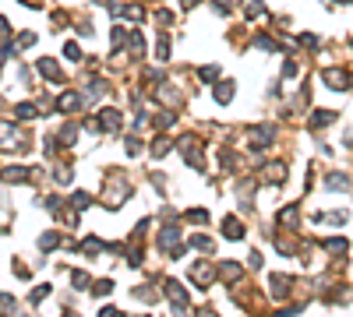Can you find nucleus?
<instances>
[{
	"label": "nucleus",
	"mask_w": 353,
	"mask_h": 317,
	"mask_svg": "<svg viewBox=\"0 0 353 317\" xmlns=\"http://www.w3.org/2000/svg\"><path fill=\"white\" fill-rule=\"evenodd\" d=\"M71 279H75V285H78V289H85V285H88V275H81V271H75Z\"/></svg>",
	"instance_id": "nucleus-23"
},
{
	"label": "nucleus",
	"mask_w": 353,
	"mask_h": 317,
	"mask_svg": "<svg viewBox=\"0 0 353 317\" xmlns=\"http://www.w3.org/2000/svg\"><path fill=\"white\" fill-rule=\"evenodd\" d=\"M99 116L102 120L96 124V131H117V127H120V113H117V110H102Z\"/></svg>",
	"instance_id": "nucleus-2"
},
{
	"label": "nucleus",
	"mask_w": 353,
	"mask_h": 317,
	"mask_svg": "<svg viewBox=\"0 0 353 317\" xmlns=\"http://www.w3.org/2000/svg\"><path fill=\"white\" fill-rule=\"evenodd\" d=\"M53 243H60V236H57V233H46V236L39 240V247H42V250H50Z\"/></svg>",
	"instance_id": "nucleus-13"
},
{
	"label": "nucleus",
	"mask_w": 353,
	"mask_h": 317,
	"mask_svg": "<svg viewBox=\"0 0 353 317\" xmlns=\"http://www.w3.org/2000/svg\"><path fill=\"white\" fill-rule=\"evenodd\" d=\"M325 250H332V254H343V250H346V243H343V240H325Z\"/></svg>",
	"instance_id": "nucleus-15"
},
{
	"label": "nucleus",
	"mask_w": 353,
	"mask_h": 317,
	"mask_svg": "<svg viewBox=\"0 0 353 317\" xmlns=\"http://www.w3.org/2000/svg\"><path fill=\"white\" fill-rule=\"evenodd\" d=\"M187 219H191V222H205V219H209V215H205V211H201V208H191V211H187Z\"/></svg>",
	"instance_id": "nucleus-18"
},
{
	"label": "nucleus",
	"mask_w": 353,
	"mask_h": 317,
	"mask_svg": "<svg viewBox=\"0 0 353 317\" xmlns=\"http://www.w3.org/2000/svg\"><path fill=\"white\" fill-rule=\"evenodd\" d=\"M184 4H187V7H195V4H198V0H184Z\"/></svg>",
	"instance_id": "nucleus-26"
},
{
	"label": "nucleus",
	"mask_w": 353,
	"mask_h": 317,
	"mask_svg": "<svg viewBox=\"0 0 353 317\" xmlns=\"http://www.w3.org/2000/svg\"><path fill=\"white\" fill-rule=\"evenodd\" d=\"M191 279H195V282H212V268L209 264H195V268H191Z\"/></svg>",
	"instance_id": "nucleus-8"
},
{
	"label": "nucleus",
	"mask_w": 353,
	"mask_h": 317,
	"mask_svg": "<svg viewBox=\"0 0 353 317\" xmlns=\"http://www.w3.org/2000/svg\"><path fill=\"white\" fill-rule=\"evenodd\" d=\"M247 14H251V18H261V14H265V7H261V4H258V0H255V4H251V7H247Z\"/></svg>",
	"instance_id": "nucleus-22"
},
{
	"label": "nucleus",
	"mask_w": 353,
	"mask_h": 317,
	"mask_svg": "<svg viewBox=\"0 0 353 317\" xmlns=\"http://www.w3.org/2000/svg\"><path fill=\"white\" fill-rule=\"evenodd\" d=\"M39 71H42V74H46V78H50V81H60V67H57V64H53V60H39Z\"/></svg>",
	"instance_id": "nucleus-7"
},
{
	"label": "nucleus",
	"mask_w": 353,
	"mask_h": 317,
	"mask_svg": "<svg viewBox=\"0 0 353 317\" xmlns=\"http://www.w3.org/2000/svg\"><path fill=\"white\" fill-rule=\"evenodd\" d=\"M14 113H18V120H32V116H36V106H32V102H21Z\"/></svg>",
	"instance_id": "nucleus-10"
},
{
	"label": "nucleus",
	"mask_w": 353,
	"mask_h": 317,
	"mask_svg": "<svg viewBox=\"0 0 353 317\" xmlns=\"http://www.w3.org/2000/svg\"><path fill=\"white\" fill-rule=\"evenodd\" d=\"M216 74H219L216 67H201V81H212V78H216Z\"/></svg>",
	"instance_id": "nucleus-24"
},
{
	"label": "nucleus",
	"mask_w": 353,
	"mask_h": 317,
	"mask_svg": "<svg viewBox=\"0 0 353 317\" xmlns=\"http://www.w3.org/2000/svg\"><path fill=\"white\" fill-rule=\"evenodd\" d=\"M223 233H226L230 240H240V236H244V229H240L237 219H223Z\"/></svg>",
	"instance_id": "nucleus-6"
},
{
	"label": "nucleus",
	"mask_w": 353,
	"mask_h": 317,
	"mask_svg": "<svg viewBox=\"0 0 353 317\" xmlns=\"http://www.w3.org/2000/svg\"><path fill=\"white\" fill-rule=\"evenodd\" d=\"M332 120H335V113H332V110H318V113L311 116V127H329Z\"/></svg>",
	"instance_id": "nucleus-5"
},
{
	"label": "nucleus",
	"mask_w": 353,
	"mask_h": 317,
	"mask_svg": "<svg viewBox=\"0 0 353 317\" xmlns=\"http://www.w3.org/2000/svg\"><path fill=\"white\" fill-rule=\"evenodd\" d=\"M166 148H170V141H166V138H159V141L152 145V155H166Z\"/></svg>",
	"instance_id": "nucleus-17"
},
{
	"label": "nucleus",
	"mask_w": 353,
	"mask_h": 317,
	"mask_svg": "<svg viewBox=\"0 0 353 317\" xmlns=\"http://www.w3.org/2000/svg\"><path fill=\"white\" fill-rule=\"evenodd\" d=\"M96 4H102V0H96Z\"/></svg>",
	"instance_id": "nucleus-27"
},
{
	"label": "nucleus",
	"mask_w": 353,
	"mask_h": 317,
	"mask_svg": "<svg viewBox=\"0 0 353 317\" xmlns=\"http://www.w3.org/2000/svg\"><path fill=\"white\" fill-rule=\"evenodd\" d=\"M32 42H36V36H32V32H25V36L18 39V46H32Z\"/></svg>",
	"instance_id": "nucleus-25"
},
{
	"label": "nucleus",
	"mask_w": 353,
	"mask_h": 317,
	"mask_svg": "<svg viewBox=\"0 0 353 317\" xmlns=\"http://www.w3.org/2000/svg\"><path fill=\"white\" fill-rule=\"evenodd\" d=\"M110 289H113V282H110V279H102V282H96V289H92V293H96V296H106Z\"/></svg>",
	"instance_id": "nucleus-14"
},
{
	"label": "nucleus",
	"mask_w": 353,
	"mask_h": 317,
	"mask_svg": "<svg viewBox=\"0 0 353 317\" xmlns=\"http://www.w3.org/2000/svg\"><path fill=\"white\" fill-rule=\"evenodd\" d=\"M216 99H219V102H230V99H233V85H230V81L219 85V88H216Z\"/></svg>",
	"instance_id": "nucleus-11"
},
{
	"label": "nucleus",
	"mask_w": 353,
	"mask_h": 317,
	"mask_svg": "<svg viewBox=\"0 0 353 317\" xmlns=\"http://www.w3.org/2000/svg\"><path fill=\"white\" fill-rule=\"evenodd\" d=\"M46 293H50V285H39V289L32 293V303H39V299H46Z\"/></svg>",
	"instance_id": "nucleus-20"
},
{
	"label": "nucleus",
	"mask_w": 353,
	"mask_h": 317,
	"mask_svg": "<svg viewBox=\"0 0 353 317\" xmlns=\"http://www.w3.org/2000/svg\"><path fill=\"white\" fill-rule=\"evenodd\" d=\"M88 201H92V198H88V194H81V190L75 194V208H88Z\"/></svg>",
	"instance_id": "nucleus-19"
},
{
	"label": "nucleus",
	"mask_w": 353,
	"mask_h": 317,
	"mask_svg": "<svg viewBox=\"0 0 353 317\" xmlns=\"http://www.w3.org/2000/svg\"><path fill=\"white\" fill-rule=\"evenodd\" d=\"M223 279H230V282L240 279V268H237V264H223Z\"/></svg>",
	"instance_id": "nucleus-16"
},
{
	"label": "nucleus",
	"mask_w": 353,
	"mask_h": 317,
	"mask_svg": "<svg viewBox=\"0 0 353 317\" xmlns=\"http://www.w3.org/2000/svg\"><path fill=\"white\" fill-rule=\"evenodd\" d=\"M166 299L176 310H187V293L180 289V282H166Z\"/></svg>",
	"instance_id": "nucleus-1"
},
{
	"label": "nucleus",
	"mask_w": 353,
	"mask_h": 317,
	"mask_svg": "<svg viewBox=\"0 0 353 317\" xmlns=\"http://www.w3.org/2000/svg\"><path fill=\"white\" fill-rule=\"evenodd\" d=\"M64 53H67V56H71V60H78V56H81V50H78V46H75V42H67V46H64Z\"/></svg>",
	"instance_id": "nucleus-21"
},
{
	"label": "nucleus",
	"mask_w": 353,
	"mask_h": 317,
	"mask_svg": "<svg viewBox=\"0 0 353 317\" xmlns=\"http://www.w3.org/2000/svg\"><path fill=\"white\" fill-rule=\"evenodd\" d=\"M325 81L335 88V92H346V74H339V71H325Z\"/></svg>",
	"instance_id": "nucleus-3"
},
{
	"label": "nucleus",
	"mask_w": 353,
	"mask_h": 317,
	"mask_svg": "<svg viewBox=\"0 0 353 317\" xmlns=\"http://www.w3.org/2000/svg\"><path fill=\"white\" fill-rule=\"evenodd\" d=\"M176 240H180V229H166L159 243H163V247H170V243H176Z\"/></svg>",
	"instance_id": "nucleus-12"
},
{
	"label": "nucleus",
	"mask_w": 353,
	"mask_h": 317,
	"mask_svg": "<svg viewBox=\"0 0 353 317\" xmlns=\"http://www.w3.org/2000/svg\"><path fill=\"white\" fill-rule=\"evenodd\" d=\"M4 180H7V184H21V180H28V169H21V166H11V169H4Z\"/></svg>",
	"instance_id": "nucleus-4"
},
{
	"label": "nucleus",
	"mask_w": 353,
	"mask_h": 317,
	"mask_svg": "<svg viewBox=\"0 0 353 317\" xmlns=\"http://www.w3.org/2000/svg\"><path fill=\"white\" fill-rule=\"evenodd\" d=\"M78 102H81V95H78V92H64V95H60V102H57V106H60V110H75Z\"/></svg>",
	"instance_id": "nucleus-9"
}]
</instances>
